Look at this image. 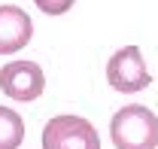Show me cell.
Listing matches in <instances>:
<instances>
[{"label": "cell", "mask_w": 158, "mask_h": 149, "mask_svg": "<svg viewBox=\"0 0 158 149\" xmlns=\"http://www.w3.org/2000/svg\"><path fill=\"white\" fill-rule=\"evenodd\" d=\"M110 134L116 149H155L158 146V119L149 107L128 104L113 116Z\"/></svg>", "instance_id": "cell-1"}, {"label": "cell", "mask_w": 158, "mask_h": 149, "mask_svg": "<svg viewBox=\"0 0 158 149\" xmlns=\"http://www.w3.org/2000/svg\"><path fill=\"white\" fill-rule=\"evenodd\" d=\"M43 149H100V137L82 116H55L43 128Z\"/></svg>", "instance_id": "cell-2"}, {"label": "cell", "mask_w": 158, "mask_h": 149, "mask_svg": "<svg viewBox=\"0 0 158 149\" xmlns=\"http://www.w3.org/2000/svg\"><path fill=\"white\" fill-rule=\"evenodd\" d=\"M106 82L122 94H134V92L146 88L152 82V76L146 70V61H143L137 46H125V49H118L116 55L110 58V64H106Z\"/></svg>", "instance_id": "cell-3"}, {"label": "cell", "mask_w": 158, "mask_h": 149, "mask_svg": "<svg viewBox=\"0 0 158 149\" xmlns=\"http://www.w3.org/2000/svg\"><path fill=\"white\" fill-rule=\"evenodd\" d=\"M0 88L12 100H37L46 88L43 67L34 61H12L0 70Z\"/></svg>", "instance_id": "cell-4"}, {"label": "cell", "mask_w": 158, "mask_h": 149, "mask_svg": "<svg viewBox=\"0 0 158 149\" xmlns=\"http://www.w3.org/2000/svg\"><path fill=\"white\" fill-rule=\"evenodd\" d=\"M34 37V21L21 6H0V55L24 49Z\"/></svg>", "instance_id": "cell-5"}, {"label": "cell", "mask_w": 158, "mask_h": 149, "mask_svg": "<svg viewBox=\"0 0 158 149\" xmlns=\"http://www.w3.org/2000/svg\"><path fill=\"white\" fill-rule=\"evenodd\" d=\"M24 140V119L9 107H0V149H19Z\"/></svg>", "instance_id": "cell-6"}, {"label": "cell", "mask_w": 158, "mask_h": 149, "mask_svg": "<svg viewBox=\"0 0 158 149\" xmlns=\"http://www.w3.org/2000/svg\"><path fill=\"white\" fill-rule=\"evenodd\" d=\"M34 3H37L40 12H46V15H64L76 0H34Z\"/></svg>", "instance_id": "cell-7"}]
</instances>
